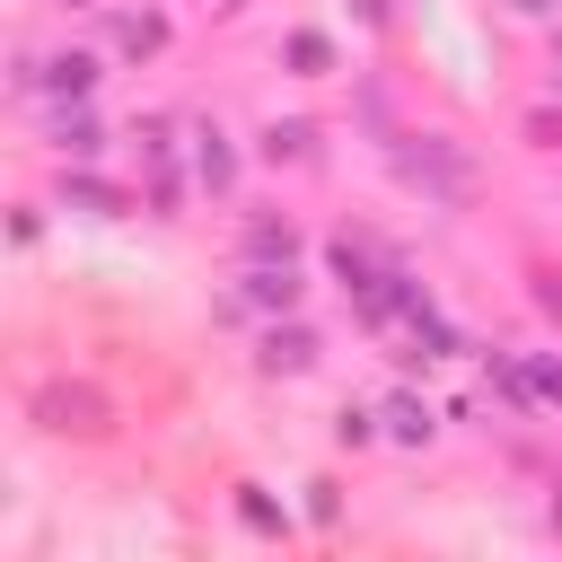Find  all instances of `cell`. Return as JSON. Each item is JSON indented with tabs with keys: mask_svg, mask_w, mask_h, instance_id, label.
Returning <instances> with one entry per match:
<instances>
[{
	"mask_svg": "<svg viewBox=\"0 0 562 562\" xmlns=\"http://www.w3.org/2000/svg\"><path fill=\"white\" fill-rule=\"evenodd\" d=\"M263 369H281V378H299V369H316V334H263Z\"/></svg>",
	"mask_w": 562,
	"mask_h": 562,
	"instance_id": "6da1fadb",
	"label": "cell"
},
{
	"mask_svg": "<svg viewBox=\"0 0 562 562\" xmlns=\"http://www.w3.org/2000/svg\"><path fill=\"white\" fill-rule=\"evenodd\" d=\"M35 413H44V430H105L97 422V395H44Z\"/></svg>",
	"mask_w": 562,
	"mask_h": 562,
	"instance_id": "7a4b0ae2",
	"label": "cell"
},
{
	"mask_svg": "<svg viewBox=\"0 0 562 562\" xmlns=\"http://www.w3.org/2000/svg\"><path fill=\"white\" fill-rule=\"evenodd\" d=\"M114 44H123V53H158V44H167V18H158V9H140V18H123V26H114Z\"/></svg>",
	"mask_w": 562,
	"mask_h": 562,
	"instance_id": "3957f363",
	"label": "cell"
},
{
	"mask_svg": "<svg viewBox=\"0 0 562 562\" xmlns=\"http://www.w3.org/2000/svg\"><path fill=\"white\" fill-rule=\"evenodd\" d=\"M53 88H61V97H88V88H97V53H61V61H53Z\"/></svg>",
	"mask_w": 562,
	"mask_h": 562,
	"instance_id": "277c9868",
	"label": "cell"
},
{
	"mask_svg": "<svg viewBox=\"0 0 562 562\" xmlns=\"http://www.w3.org/2000/svg\"><path fill=\"white\" fill-rule=\"evenodd\" d=\"M307 140H316L307 123H272V132H263V158H272V167L290 158V167H299V158H307Z\"/></svg>",
	"mask_w": 562,
	"mask_h": 562,
	"instance_id": "5b68a950",
	"label": "cell"
},
{
	"mask_svg": "<svg viewBox=\"0 0 562 562\" xmlns=\"http://www.w3.org/2000/svg\"><path fill=\"white\" fill-rule=\"evenodd\" d=\"M255 299L263 307H299V272H255Z\"/></svg>",
	"mask_w": 562,
	"mask_h": 562,
	"instance_id": "8992f818",
	"label": "cell"
},
{
	"mask_svg": "<svg viewBox=\"0 0 562 562\" xmlns=\"http://www.w3.org/2000/svg\"><path fill=\"white\" fill-rule=\"evenodd\" d=\"M386 422H395V439H430V413H422L413 395H395V404H386Z\"/></svg>",
	"mask_w": 562,
	"mask_h": 562,
	"instance_id": "52a82bcc",
	"label": "cell"
},
{
	"mask_svg": "<svg viewBox=\"0 0 562 562\" xmlns=\"http://www.w3.org/2000/svg\"><path fill=\"white\" fill-rule=\"evenodd\" d=\"M509 9H518V18H544V9H553V0H509Z\"/></svg>",
	"mask_w": 562,
	"mask_h": 562,
	"instance_id": "ba28073f",
	"label": "cell"
},
{
	"mask_svg": "<svg viewBox=\"0 0 562 562\" xmlns=\"http://www.w3.org/2000/svg\"><path fill=\"white\" fill-rule=\"evenodd\" d=\"M61 9H97V0H61Z\"/></svg>",
	"mask_w": 562,
	"mask_h": 562,
	"instance_id": "9c48e42d",
	"label": "cell"
}]
</instances>
